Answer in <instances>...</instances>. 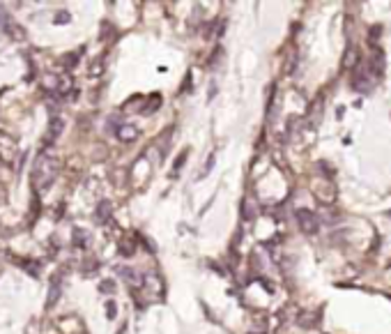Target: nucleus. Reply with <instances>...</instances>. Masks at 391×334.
Wrapping results in <instances>:
<instances>
[{"instance_id":"f257e3e1","label":"nucleus","mask_w":391,"mask_h":334,"mask_svg":"<svg viewBox=\"0 0 391 334\" xmlns=\"http://www.w3.org/2000/svg\"><path fill=\"white\" fill-rule=\"evenodd\" d=\"M55 159L53 157H46V154H41L39 159H37L35 164V182L37 185H49L51 180H53V173H55Z\"/></svg>"},{"instance_id":"f03ea898","label":"nucleus","mask_w":391,"mask_h":334,"mask_svg":"<svg viewBox=\"0 0 391 334\" xmlns=\"http://www.w3.org/2000/svg\"><path fill=\"white\" fill-rule=\"evenodd\" d=\"M297 221H299V226H302L304 233H313V231H317V226H320L317 217L311 212V210H297Z\"/></svg>"},{"instance_id":"7ed1b4c3","label":"nucleus","mask_w":391,"mask_h":334,"mask_svg":"<svg viewBox=\"0 0 391 334\" xmlns=\"http://www.w3.org/2000/svg\"><path fill=\"white\" fill-rule=\"evenodd\" d=\"M136 134H138L136 127H129V125H122V127L118 129V136H120L122 141H133V139H136Z\"/></svg>"},{"instance_id":"20e7f679","label":"nucleus","mask_w":391,"mask_h":334,"mask_svg":"<svg viewBox=\"0 0 391 334\" xmlns=\"http://www.w3.org/2000/svg\"><path fill=\"white\" fill-rule=\"evenodd\" d=\"M58 295H60V279H53L51 283V293H49V306H53L58 302Z\"/></svg>"}]
</instances>
